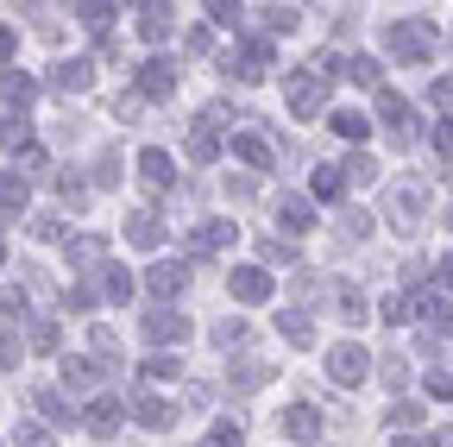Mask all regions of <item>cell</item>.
Here are the masks:
<instances>
[{"label":"cell","instance_id":"cell-1","mask_svg":"<svg viewBox=\"0 0 453 447\" xmlns=\"http://www.w3.org/2000/svg\"><path fill=\"white\" fill-rule=\"evenodd\" d=\"M220 76H240V82H258V76H271V32L246 38L240 50H220Z\"/></svg>","mask_w":453,"mask_h":447},{"label":"cell","instance_id":"cell-2","mask_svg":"<svg viewBox=\"0 0 453 447\" xmlns=\"http://www.w3.org/2000/svg\"><path fill=\"white\" fill-rule=\"evenodd\" d=\"M283 95H290V114H296V120H315V114H321V101H327V76H315V70H290V76H283Z\"/></svg>","mask_w":453,"mask_h":447},{"label":"cell","instance_id":"cell-3","mask_svg":"<svg viewBox=\"0 0 453 447\" xmlns=\"http://www.w3.org/2000/svg\"><path fill=\"white\" fill-rule=\"evenodd\" d=\"M234 240H240L234 220H196V227H189V252L196 258H214V252H226Z\"/></svg>","mask_w":453,"mask_h":447},{"label":"cell","instance_id":"cell-4","mask_svg":"<svg viewBox=\"0 0 453 447\" xmlns=\"http://www.w3.org/2000/svg\"><path fill=\"white\" fill-rule=\"evenodd\" d=\"M177 82H183V70L170 64V58H151V64H139V95H151V101L177 95Z\"/></svg>","mask_w":453,"mask_h":447},{"label":"cell","instance_id":"cell-5","mask_svg":"<svg viewBox=\"0 0 453 447\" xmlns=\"http://www.w3.org/2000/svg\"><path fill=\"white\" fill-rule=\"evenodd\" d=\"M120 422H127V404H120V397H95V404L82 410V428L101 435V441H107V435H120Z\"/></svg>","mask_w":453,"mask_h":447},{"label":"cell","instance_id":"cell-6","mask_svg":"<svg viewBox=\"0 0 453 447\" xmlns=\"http://www.w3.org/2000/svg\"><path fill=\"white\" fill-rule=\"evenodd\" d=\"M183 334H189V315H177V309H151L145 315V341L151 347H170V341L183 347Z\"/></svg>","mask_w":453,"mask_h":447},{"label":"cell","instance_id":"cell-7","mask_svg":"<svg viewBox=\"0 0 453 447\" xmlns=\"http://www.w3.org/2000/svg\"><path fill=\"white\" fill-rule=\"evenodd\" d=\"M139 183H145V189H170V183H177V164H170V151H157V145L139 151Z\"/></svg>","mask_w":453,"mask_h":447},{"label":"cell","instance_id":"cell-8","mask_svg":"<svg viewBox=\"0 0 453 447\" xmlns=\"http://www.w3.org/2000/svg\"><path fill=\"white\" fill-rule=\"evenodd\" d=\"M365 347H327V372H334V384H359L365 378Z\"/></svg>","mask_w":453,"mask_h":447},{"label":"cell","instance_id":"cell-9","mask_svg":"<svg viewBox=\"0 0 453 447\" xmlns=\"http://www.w3.org/2000/svg\"><path fill=\"white\" fill-rule=\"evenodd\" d=\"M226 284H234V297H240V303H265V297L277 290V284H271V271H258V265H240L234 277H226Z\"/></svg>","mask_w":453,"mask_h":447},{"label":"cell","instance_id":"cell-10","mask_svg":"<svg viewBox=\"0 0 453 447\" xmlns=\"http://www.w3.org/2000/svg\"><path fill=\"white\" fill-rule=\"evenodd\" d=\"M26 202H32V177L26 171H0V220L26 214Z\"/></svg>","mask_w":453,"mask_h":447},{"label":"cell","instance_id":"cell-11","mask_svg":"<svg viewBox=\"0 0 453 447\" xmlns=\"http://www.w3.org/2000/svg\"><path fill=\"white\" fill-rule=\"evenodd\" d=\"M145 284H151V297H183V290H189V265H170V258H164V265L145 271Z\"/></svg>","mask_w":453,"mask_h":447},{"label":"cell","instance_id":"cell-12","mask_svg":"<svg viewBox=\"0 0 453 447\" xmlns=\"http://www.w3.org/2000/svg\"><path fill=\"white\" fill-rule=\"evenodd\" d=\"M170 32H177V7H170V0H151V7H145V19H139V38L164 44Z\"/></svg>","mask_w":453,"mask_h":447},{"label":"cell","instance_id":"cell-13","mask_svg":"<svg viewBox=\"0 0 453 447\" xmlns=\"http://www.w3.org/2000/svg\"><path fill=\"white\" fill-rule=\"evenodd\" d=\"M214 347H220V353L252 347V321H246V315H220V321H214Z\"/></svg>","mask_w":453,"mask_h":447},{"label":"cell","instance_id":"cell-14","mask_svg":"<svg viewBox=\"0 0 453 447\" xmlns=\"http://www.w3.org/2000/svg\"><path fill=\"white\" fill-rule=\"evenodd\" d=\"M50 82L64 89V95H82V89L95 82V64H88V58H64V64L50 70Z\"/></svg>","mask_w":453,"mask_h":447},{"label":"cell","instance_id":"cell-15","mask_svg":"<svg viewBox=\"0 0 453 447\" xmlns=\"http://www.w3.org/2000/svg\"><path fill=\"white\" fill-rule=\"evenodd\" d=\"M390 50H396V58H428V50H434V32H422V26H390Z\"/></svg>","mask_w":453,"mask_h":447},{"label":"cell","instance_id":"cell-16","mask_svg":"<svg viewBox=\"0 0 453 447\" xmlns=\"http://www.w3.org/2000/svg\"><path fill=\"white\" fill-rule=\"evenodd\" d=\"M127 240H133V246H139V252H157V246H164V220H157V214H145V208H139V214H133V220H127Z\"/></svg>","mask_w":453,"mask_h":447},{"label":"cell","instance_id":"cell-17","mask_svg":"<svg viewBox=\"0 0 453 447\" xmlns=\"http://www.w3.org/2000/svg\"><path fill=\"white\" fill-rule=\"evenodd\" d=\"M57 378H64V390H70V397H88V390H95V359H64V366H57Z\"/></svg>","mask_w":453,"mask_h":447},{"label":"cell","instance_id":"cell-18","mask_svg":"<svg viewBox=\"0 0 453 447\" xmlns=\"http://www.w3.org/2000/svg\"><path fill=\"white\" fill-rule=\"evenodd\" d=\"M95 277H101L95 290H101L107 303H127V297H133V271H120V265H95Z\"/></svg>","mask_w":453,"mask_h":447},{"label":"cell","instance_id":"cell-19","mask_svg":"<svg viewBox=\"0 0 453 447\" xmlns=\"http://www.w3.org/2000/svg\"><path fill=\"white\" fill-rule=\"evenodd\" d=\"M283 435H290V441H315L321 435V416L309 404H290V410H283Z\"/></svg>","mask_w":453,"mask_h":447},{"label":"cell","instance_id":"cell-20","mask_svg":"<svg viewBox=\"0 0 453 447\" xmlns=\"http://www.w3.org/2000/svg\"><path fill=\"white\" fill-rule=\"evenodd\" d=\"M127 410L145 422V428H164L170 416H177V410H170V404H157V397H145V390H133V397H127Z\"/></svg>","mask_w":453,"mask_h":447},{"label":"cell","instance_id":"cell-21","mask_svg":"<svg viewBox=\"0 0 453 447\" xmlns=\"http://www.w3.org/2000/svg\"><path fill=\"white\" fill-rule=\"evenodd\" d=\"M189 158H196V164H214V158H220V133H214L208 120L189 127Z\"/></svg>","mask_w":453,"mask_h":447},{"label":"cell","instance_id":"cell-22","mask_svg":"<svg viewBox=\"0 0 453 447\" xmlns=\"http://www.w3.org/2000/svg\"><path fill=\"white\" fill-rule=\"evenodd\" d=\"M32 95H38V82H32L26 70H7V76H0V101H13V107H32Z\"/></svg>","mask_w":453,"mask_h":447},{"label":"cell","instance_id":"cell-23","mask_svg":"<svg viewBox=\"0 0 453 447\" xmlns=\"http://www.w3.org/2000/svg\"><path fill=\"white\" fill-rule=\"evenodd\" d=\"M234 151H240L246 164H258V171H271V164H277V151H271V139H258V133H240V139H234Z\"/></svg>","mask_w":453,"mask_h":447},{"label":"cell","instance_id":"cell-24","mask_svg":"<svg viewBox=\"0 0 453 447\" xmlns=\"http://www.w3.org/2000/svg\"><path fill=\"white\" fill-rule=\"evenodd\" d=\"M277 220H283V227H290V234H309V202H296V196H277Z\"/></svg>","mask_w":453,"mask_h":447},{"label":"cell","instance_id":"cell-25","mask_svg":"<svg viewBox=\"0 0 453 447\" xmlns=\"http://www.w3.org/2000/svg\"><path fill=\"white\" fill-rule=\"evenodd\" d=\"M277 328H283V341H290V347H309V334H315L303 309H283V315H277Z\"/></svg>","mask_w":453,"mask_h":447},{"label":"cell","instance_id":"cell-26","mask_svg":"<svg viewBox=\"0 0 453 447\" xmlns=\"http://www.w3.org/2000/svg\"><path fill=\"white\" fill-rule=\"evenodd\" d=\"M76 13H82L88 32H107L113 26V0H76Z\"/></svg>","mask_w":453,"mask_h":447},{"label":"cell","instance_id":"cell-27","mask_svg":"<svg viewBox=\"0 0 453 447\" xmlns=\"http://www.w3.org/2000/svg\"><path fill=\"white\" fill-rule=\"evenodd\" d=\"M0 145H7V151H26V145H32V127H26V114H7V120H0Z\"/></svg>","mask_w":453,"mask_h":447},{"label":"cell","instance_id":"cell-28","mask_svg":"<svg viewBox=\"0 0 453 447\" xmlns=\"http://www.w3.org/2000/svg\"><path fill=\"white\" fill-rule=\"evenodd\" d=\"M70 265H76V271H88V265H101V240H95V234H82V240H70Z\"/></svg>","mask_w":453,"mask_h":447},{"label":"cell","instance_id":"cell-29","mask_svg":"<svg viewBox=\"0 0 453 447\" xmlns=\"http://www.w3.org/2000/svg\"><path fill=\"white\" fill-rule=\"evenodd\" d=\"M258 26H265L271 38H290V32H296V7H271V13H265Z\"/></svg>","mask_w":453,"mask_h":447},{"label":"cell","instance_id":"cell-30","mask_svg":"<svg viewBox=\"0 0 453 447\" xmlns=\"http://www.w3.org/2000/svg\"><path fill=\"white\" fill-rule=\"evenodd\" d=\"M57 196H64V208H88V183H76V171L57 177Z\"/></svg>","mask_w":453,"mask_h":447},{"label":"cell","instance_id":"cell-31","mask_svg":"<svg viewBox=\"0 0 453 447\" xmlns=\"http://www.w3.org/2000/svg\"><path fill=\"white\" fill-rule=\"evenodd\" d=\"M226 378H234V390H258V384H265V366H258V359H240Z\"/></svg>","mask_w":453,"mask_h":447},{"label":"cell","instance_id":"cell-32","mask_svg":"<svg viewBox=\"0 0 453 447\" xmlns=\"http://www.w3.org/2000/svg\"><path fill=\"white\" fill-rule=\"evenodd\" d=\"M139 378H151V384H164V378H177V359H170V353H151V359L139 366Z\"/></svg>","mask_w":453,"mask_h":447},{"label":"cell","instance_id":"cell-33","mask_svg":"<svg viewBox=\"0 0 453 447\" xmlns=\"http://www.w3.org/2000/svg\"><path fill=\"white\" fill-rule=\"evenodd\" d=\"M64 303H70L76 315H88V309L101 303V290H95V284H70V290H64Z\"/></svg>","mask_w":453,"mask_h":447},{"label":"cell","instance_id":"cell-34","mask_svg":"<svg viewBox=\"0 0 453 447\" xmlns=\"http://www.w3.org/2000/svg\"><path fill=\"white\" fill-rule=\"evenodd\" d=\"M258 252H265L271 265H290V258H296V246H290V240H277V234H271V240H258Z\"/></svg>","mask_w":453,"mask_h":447},{"label":"cell","instance_id":"cell-35","mask_svg":"<svg viewBox=\"0 0 453 447\" xmlns=\"http://www.w3.org/2000/svg\"><path fill=\"white\" fill-rule=\"evenodd\" d=\"M208 447H246V435H240V422H214V435H208Z\"/></svg>","mask_w":453,"mask_h":447},{"label":"cell","instance_id":"cell-36","mask_svg":"<svg viewBox=\"0 0 453 447\" xmlns=\"http://www.w3.org/2000/svg\"><path fill=\"white\" fill-rule=\"evenodd\" d=\"M334 133L340 139H365V114H334Z\"/></svg>","mask_w":453,"mask_h":447},{"label":"cell","instance_id":"cell-37","mask_svg":"<svg viewBox=\"0 0 453 447\" xmlns=\"http://www.w3.org/2000/svg\"><path fill=\"white\" fill-rule=\"evenodd\" d=\"M32 347L38 353H57V321H32Z\"/></svg>","mask_w":453,"mask_h":447},{"label":"cell","instance_id":"cell-38","mask_svg":"<svg viewBox=\"0 0 453 447\" xmlns=\"http://www.w3.org/2000/svg\"><path fill=\"white\" fill-rule=\"evenodd\" d=\"M208 19H220V26H234V19H240V0H208Z\"/></svg>","mask_w":453,"mask_h":447},{"label":"cell","instance_id":"cell-39","mask_svg":"<svg viewBox=\"0 0 453 447\" xmlns=\"http://www.w3.org/2000/svg\"><path fill=\"white\" fill-rule=\"evenodd\" d=\"M32 234H38V240H64V220H57V214H38Z\"/></svg>","mask_w":453,"mask_h":447},{"label":"cell","instance_id":"cell-40","mask_svg":"<svg viewBox=\"0 0 453 447\" xmlns=\"http://www.w3.org/2000/svg\"><path fill=\"white\" fill-rule=\"evenodd\" d=\"M19 359H26V347L13 341V334H7V328H0V366H19Z\"/></svg>","mask_w":453,"mask_h":447},{"label":"cell","instance_id":"cell-41","mask_svg":"<svg viewBox=\"0 0 453 447\" xmlns=\"http://www.w3.org/2000/svg\"><path fill=\"white\" fill-rule=\"evenodd\" d=\"M38 410H44L50 422H64V416H70V410H64V397H57V390H38Z\"/></svg>","mask_w":453,"mask_h":447},{"label":"cell","instance_id":"cell-42","mask_svg":"<svg viewBox=\"0 0 453 447\" xmlns=\"http://www.w3.org/2000/svg\"><path fill=\"white\" fill-rule=\"evenodd\" d=\"M315 196L334 202V196H340V171H315Z\"/></svg>","mask_w":453,"mask_h":447},{"label":"cell","instance_id":"cell-43","mask_svg":"<svg viewBox=\"0 0 453 447\" xmlns=\"http://www.w3.org/2000/svg\"><path fill=\"white\" fill-rule=\"evenodd\" d=\"M0 309L19 315V309H26V290H19V284H0Z\"/></svg>","mask_w":453,"mask_h":447},{"label":"cell","instance_id":"cell-44","mask_svg":"<svg viewBox=\"0 0 453 447\" xmlns=\"http://www.w3.org/2000/svg\"><path fill=\"white\" fill-rule=\"evenodd\" d=\"M353 82H365V89H378V64H372V58H353Z\"/></svg>","mask_w":453,"mask_h":447},{"label":"cell","instance_id":"cell-45","mask_svg":"<svg viewBox=\"0 0 453 447\" xmlns=\"http://www.w3.org/2000/svg\"><path fill=\"white\" fill-rule=\"evenodd\" d=\"M95 353H101V359H113V353H120V341H113V328H95Z\"/></svg>","mask_w":453,"mask_h":447},{"label":"cell","instance_id":"cell-46","mask_svg":"<svg viewBox=\"0 0 453 447\" xmlns=\"http://www.w3.org/2000/svg\"><path fill=\"white\" fill-rule=\"evenodd\" d=\"M19 447H50V435H44L38 422H26V428H19Z\"/></svg>","mask_w":453,"mask_h":447},{"label":"cell","instance_id":"cell-47","mask_svg":"<svg viewBox=\"0 0 453 447\" xmlns=\"http://www.w3.org/2000/svg\"><path fill=\"white\" fill-rule=\"evenodd\" d=\"M372 171H378L372 158H353V164H347V177H353V183H372Z\"/></svg>","mask_w":453,"mask_h":447},{"label":"cell","instance_id":"cell-48","mask_svg":"<svg viewBox=\"0 0 453 447\" xmlns=\"http://www.w3.org/2000/svg\"><path fill=\"white\" fill-rule=\"evenodd\" d=\"M13 44H19V32H13V26H0V58H13Z\"/></svg>","mask_w":453,"mask_h":447},{"label":"cell","instance_id":"cell-49","mask_svg":"<svg viewBox=\"0 0 453 447\" xmlns=\"http://www.w3.org/2000/svg\"><path fill=\"white\" fill-rule=\"evenodd\" d=\"M434 145H441V151H453V120H447V127L434 133Z\"/></svg>","mask_w":453,"mask_h":447},{"label":"cell","instance_id":"cell-50","mask_svg":"<svg viewBox=\"0 0 453 447\" xmlns=\"http://www.w3.org/2000/svg\"><path fill=\"white\" fill-rule=\"evenodd\" d=\"M441 447H453V428H447V435H441Z\"/></svg>","mask_w":453,"mask_h":447},{"label":"cell","instance_id":"cell-51","mask_svg":"<svg viewBox=\"0 0 453 447\" xmlns=\"http://www.w3.org/2000/svg\"><path fill=\"white\" fill-rule=\"evenodd\" d=\"M447 284H453V258H447Z\"/></svg>","mask_w":453,"mask_h":447},{"label":"cell","instance_id":"cell-52","mask_svg":"<svg viewBox=\"0 0 453 447\" xmlns=\"http://www.w3.org/2000/svg\"><path fill=\"white\" fill-rule=\"evenodd\" d=\"M120 7H133V0H120Z\"/></svg>","mask_w":453,"mask_h":447}]
</instances>
